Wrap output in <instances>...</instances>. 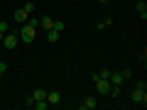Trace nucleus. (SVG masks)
Instances as JSON below:
<instances>
[{"instance_id": "obj_1", "label": "nucleus", "mask_w": 147, "mask_h": 110, "mask_svg": "<svg viewBox=\"0 0 147 110\" xmlns=\"http://www.w3.org/2000/svg\"><path fill=\"white\" fill-rule=\"evenodd\" d=\"M22 39V42H34V37H37V27H32L30 22H25V25H22V30H20V34H17Z\"/></svg>"}, {"instance_id": "obj_2", "label": "nucleus", "mask_w": 147, "mask_h": 110, "mask_svg": "<svg viewBox=\"0 0 147 110\" xmlns=\"http://www.w3.org/2000/svg\"><path fill=\"white\" fill-rule=\"evenodd\" d=\"M17 42H20V37L12 34V32L3 34V47H5V49H15V47H17Z\"/></svg>"}, {"instance_id": "obj_3", "label": "nucleus", "mask_w": 147, "mask_h": 110, "mask_svg": "<svg viewBox=\"0 0 147 110\" xmlns=\"http://www.w3.org/2000/svg\"><path fill=\"white\" fill-rule=\"evenodd\" d=\"M130 98H132V103H137V105H145V103H147V91H140V88H135Z\"/></svg>"}, {"instance_id": "obj_4", "label": "nucleus", "mask_w": 147, "mask_h": 110, "mask_svg": "<svg viewBox=\"0 0 147 110\" xmlns=\"http://www.w3.org/2000/svg\"><path fill=\"white\" fill-rule=\"evenodd\" d=\"M96 91H98V95H108L110 81H108V78H98V81H96Z\"/></svg>"}, {"instance_id": "obj_5", "label": "nucleus", "mask_w": 147, "mask_h": 110, "mask_svg": "<svg viewBox=\"0 0 147 110\" xmlns=\"http://www.w3.org/2000/svg\"><path fill=\"white\" fill-rule=\"evenodd\" d=\"M108 81H110V86H123V73L120 71H110V76H108Z\"/></svg>"}, {"instance_id": "obj_6", "label": "nucleus", "mask_w": 147, "mask_h": 110, "mask_svg": "<svg viewBox=\"0 0 147 110\" xmlns=\"http://www.w3.org/2000/svg\"><path fill=\"white\" fill-rule=\"evenodd\" d=\"M27 17H30V12H27L25 7L15 10V22H17V25H25V22H27Z\"/></svg>"}, {"instance_id": "obj_7", "label": "nucleus", "mask_w": 147, "mask_h": 110, "mask_svg": "<svg viewBox=\"0 0 147 110\" xmlns=\"http://www.w3.org/2000/svg\"><path fill=\"white\" fill-rule=\"evenodd\" d=\"M47 103H49V105L61 103V93H59V91H52V93H47Z\"/></svg>"}, {"instance_id": "obj_8", "label": "nucleus", "mask_w": 147, "mask_h": 110, "mask_svg": "<svg viewBox=\"0 0 147 110\" xmlns=\"http://www.w3.org/2000/svg\"><path fill=\"white\" fill-rule=\"evenodd\" d=\"M81 108H86V110H93V108H98V100H96V98H84Z\"/></svg>"}, {"instance_id": "obj_9", "label": "nucleus", "mask_w": 147, "mask_h": 110, "mask_svg": "<svg viewBox=\"0 0 147 110\" xmlns=\"http://www.w3.org/2000/svg\"><path fill=\"white\" fill-rule=\"evenodd\" d=\"M135 10H137V15H140L142 20H147V3H137Z\"/></svg>"}, {"instance_id": "obj_10", "label": "nucleus", "mask_w": 147, "mask_h": 110, "mask_svg": "<svg viewBox=\"0 0 147 110\" xmlns=\"http://www.w3.org/2000/svg\"><path fill=\"white\" fill-rule=\"evenodd\" d=\"M32 98H34V100H47V93H44V88H34V91H32Z\"/></svg>"}, {"instance_id": "obj_11", "label": "nucleus", "mask_w": 147, "mask_h": 110, "mask_svg": "<svg viewBox=\"0 0 147 110\" xmlns=\"http://www.w3.org/2000/svg\"><path fill=\"white\" fill-rule=\"evenodd\" d=\"M39 25H42L44 30H52V27H54V20H52V17H49V15H44L42 20H39Z\"/></svg>"}, {"instance_id": "obj_12", "label": "nucleus", "mask_w": 147, "mask_h": 110, "mask_svg": "<svg viewBox=\"0 0 147 110\" xmlns=\"http://www.w3.org/2000/svg\"><path fill=\"white\" fill-rule=\"evenodd\" d=\"M110 25H113V17H103V20L98 22V30H108Z\"/></svg>"}, {"instance_id": "obj_13", "label": "nucleus", "mask_w": 147, "mask_h": 110, "mask_svg": "<svg viewBox=\"0 0 147 110\" xmlns=\"http://www.w3.org/2000/svg\"><path fill=\"white\" fill-rule=\"evenodd\" d=\"M47 39L49 42H59V32L57 30H47Z\"/></svg>"}, {"instance_id": "obj_14", "label": "nucleus", "mask_w": 147, "mask_h": 110, "mask_svg": "<svg viewBox=\"0 0 147 110\" xmlns=\"http://www.w3.org/2000/svg\"><path fill=\"white\" fill-rule=\"evenodd\" d=\"M34 108H37V110H47L49 103H47V100H34Z\"/></svg>"}, {"instance_id": "obj_15", "label": "nucleus", "mask_w": 147, "mask_h": 110, "mask_svg": "<svg viewBox=\"0 0 147 110\" xmlns=\"http://www.w3.org/2000/svg\"><path fill=\"white\" fill-rule=\"evenodd\" d=\"M52 30H57L59 34H61V32H64V22H61V20H54V27H52Z\"/></svg>"}, {"instance_id": "obj_16", "label": "nucleus", "mask_w": 147, "mask_h": 110, "mask_svg": "<svg viewBox=\"0 0 147 110\" xmlns=\"http://www.w3.org/2000/svg\"><path fill=\"white\" fill-rule=\"evenodd\" d=\"M108 76H110V68H103V71L98 73V78H108Z\"/></svg>"}, {"instance_id": "obj_17", "label": "nucleus", "mask_w": 147, "mask_h": 110, "mask_svg": "<svg viewBox=\"0 0 147 110\" xmlns=\"http://www.w3.org/2000/svg\"><path fill=\"white\" fill-rule=\"evenodd\" d=\"M135 88H140V91H147V83H145V81H137V83H135Z\"/></svg>"}, {"instance_id": "obj_18", "label": "nucleus", "mask_w": 147, "mask_h": 110, "mask_svg": "<svg viewBox=\"0 0 147 110\" xmlns=\"http://www.w3.org/2000/svg\"><path fill=\"white\" fill-rule=\"evenodd\" d=\"M120 73H123V78H130V76H132V71H130V68H123Z\"/></svg>"}, {"instance_id": "obj_19", "label": "nucleus", "mask_w": 147, "mask_h": 110, "mask_svg": "<svg viewBox=\"0 0 147 110\" xmlns=\"http://www.w3.org/2000/svg\"><path fill=\"white\" fill-rule=\"evenodd\" d=\"M25 10L30 12V15H32V10H34V3H25Z\"/></svg>"}, {"instance_id": "obj_20", "label": "nucleus", "mask_w": 147, "mask_h": 110, "mask_svg": "<svg viewBox=\"0 0 147 110\" xmlns=\"http://www.w3.org/2000/svg\"><path fill=\"white\" fill-rule=\"evenodd\" d=\"M0 32H3V34H7V25H5V22H0Z\"/></svg>"}, {"instance_id": "obj_21", "label": "nucleus", "mask_w": 147, "mask_h": 110, "mask_svg": "<svg viewBox=\"0 0 147 110\" xmlns=\"http://www.w3.org/2000/svg\"><path fill=\"white\" fill-rule=\"evenodd\" d=\"M5 71H7V64H0V76H3Z\"/></svg>"}, {"instance_id": "obj_22", "label": "nucleus", "mask_w": 147, "mask_h": 110, "mask_svg": "<svg viewBox=\"0 0 147 110\" xmlns=\"http://www.w3.org/2000/svg\"><path fill=\"white\" fill-rule=\"evenodd\" d=\"M98 3H103V5H105V3H108V0H98Z\"/></svg>"}, {"instance_id": "obj_23", "label": "nucleus", "mask_w": 147, "mask_h": 110, "mask_svg": "<svg viewBox=\"0 0 147 110\" xmlns=\"http://www.w3.org/2000/svg\"><path fill=\"white\" fill-rule=\"evenodd\" d=\"M0 42H3V32H0Z\"/></svg>"}]
</instances>
